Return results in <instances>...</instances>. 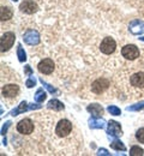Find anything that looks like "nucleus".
Returning <instances> with one entry per match:
<instances>
[{"mask_svg": "<svg viewBox=\"0 0 144 156\" xmlns=\"http://www.w3.org/2000/svg\"><path fill=\"white\" fill-rule=\"evenodd\" d=\"M72 131V124L71 121L66 120V119H62L58 122L57 127H55V133L59 137H66L68 136Z\"/></svg>", "mask_w": 144, "mask_h": 156, "instance_id": "nucleus-1", "label": "nucleus"}, {"mask_svg": "<svg viewBox=\"0 0 144 156\" xmlns=\"http://www.w3.org/2000/svg\"><path fill=\"white\" fill-rule=\"evenodd\" d=\"M15 40H16V36L13 33L9 31V33H5L2 36H1V40H0V47H1V52H7L15 43Z\"/></svg>", "mask_w": 144, "mask_h": 156, "instance_id": "nucleus-2", "label": "nucleus"}, {"mask_svg": "<svg viewBox=\"0 0 144 156\" xmlns=\"http://www.w3.org/2000/svg\"><path fill=\"white\" fill-rule=\"evenodd\" d=\"M121 54L127 60H135L139 57V49L135 44H126L121 49Z\"/></svg>", "mask_w": 144, "mask_h": 156, "instance_id": "nucleus-3", "label": "nucleus"}, {"mask_svg": "<svg viewBox=\"0 0 144 156\" xmlns=\"http://www.w3.org/2000/svg\"><path fill=\"white\" fill-rule=\"evenodd\" d=\"M17 131L22 135H30L34 131V124L30 119H23L17 124Z\"/></svg>", "mask_w": 144, "mask_h": 156, "instance_id": "nucleus-4", "label": "nucleus"}, {"mask_svg": "<svg viewBox=\"0 0 144 156\" xmlns=\"http://www.w3.org/2000/svg\"><path fill=\"white\" fill-rule=\"evenodd\" d=\"M115 48H117V43L112 37H104L100 46V49L103 54H112L115 51Z\"/></svg>", "mask_w": 144, "mask_h": 156, "instance_id": "nucleus-5", "label": "nucleus"}, {"mask_svg": "<svg viewBox=\"0 0 144 156\" xmlns=\"http://www.w3.org/2000/svg\"><path fill=\"white\" fill-rule=\"evenodd\" d=\"M109 87V82L106 78H97L93 84H91V91L95 94H102L104 90Z\"/></svg>", "mask_w": 144, "mask_h": 156, "instance_id": "nucleus-6", "label": "nucleus"}, {"mask_svg": "<svg viewBox=\"0 0 144 156\" xmlns=\"http://www.w3.org/2000/svg\"><path fill=\"white\" fill-rule=\"evenodd\" d=\"M37 69H39V71H40L41 73H43V75H49V73H52L53 70H54V62H53L52 59L46 58L39 62Z\"/></svg>", "mask_w": 144, "mask_h": 156, "instance_id": "nucleus-7", "label": "nucleus"}, {"mask_svg": "<svg viewBox=\"0 0 144 156\" xmlns=\"http://www.w3.org/2000/svg\"><path fill=\"white\" fill-rule=\"evenodd\" d=\"M19 9H21L22 12H24V13L33 15V13H35V12L39 10V6H37V4L34 2L33 0H24L21 4Z\"/></svg>", "mask_w": 144, "mask_h": 156, "instance_id": "nucleus-8", "label": "nucleus"}, {"mask_svg": "<svg viewBox=\"0 0 144 156\" xmlns=\"http://www.w3.org/2000/svg\"><path fill=\"white\" fill-rule=\"evenodd\" d=\"M23 39H24V42H25V43L34 46V44H37V43L40 42V35H39V33H37L36 30L29 29V30L24 34Z\"/></svg>", "mask_w": 144, "mask_h": 156, "instance_id": "nucleus-9", "label": "nucleus"}, {"mask_svg": "<svg viewBox=\"0 0 144 156\" xmlns=\"http://www.w3.org/2000/svg\"><path fill=\"white\" fill-rule=\"evenodd\" d=\"M2 96L4 98H16L19 93V87L16 84H7L5 87H2Z\"/></svg>", "mask_w": 144, "mask_h": 156, "instance_id": "nucleus-10", "label": "nucleus"}, {"mask_svg": "<svg viewBox=\"0 0 144 156\" xmlns=\"http://www.w3.org/2000/svg\"><path fill=\"white\" fill-rule=\"evenodd\" d=\"M107 133L109 136H121L123 132H121V127L119 125V122L117 121H109L108 122V130H107Z\"/></svg>", "mask_w": 144, "mask_h": 156, "instance_id": "nucleus-11", "label": "nucleus"}, {"mask_svg": "<svg viewBox=\"0 0 144 156\" xmlns=\"http://www.w3.org/2000/svg\"><path fill=\"white\" fill-rule=\"evenodd\" d=\"M130 82L136 88H144V72H136V73H133L131 76V78H130Z\"/></svg>", "mask_w": 144, "mask_h": 156, "instance_id": "nucleus-12", "label": "nucleus"}, {"mask_svg": "<svg viewBox=\"0 0 144 156\" xmlns=\"http://www.w3.org/2000/svg\"><path fill=\"white\" fill-rule=\"evenodd\" d=\"M130 31L135 35L138 34H143L144 33V22L142 20H133L130 24Z\"/></svg>", "mask_w": 144, "mask_h": 156, "instance_id": "nucleus-13", "label": "nucleus"}, {"mask_svg": "<svg viewBox=\"0 0 144 156\" xmlns=\"http://www.w3.org/2000/svg\"><path fill=\"white\" fill-rule=\"evenodd\" d=\"M88 112L89 113H91V115L95 118H99L101 117L103 114V108L99 105V103H93V105H90V106H88Z\"/></svg>", "mask_w": 144, "mask_h": 156, "instance_id": "nucleus-14", "label": "nucleus"}, {"mask_svg": "<svg viewBox=\"0 0 144 156\" xmlns=\"http://www.w3.org/2000/svg\"><path fill=\"white\" fill-rule=\"evenodd\" d=\"M104 120L103 119H96V118H94V119H91L90 120V122H89V126L91 127V129H102L104 127Z\"/></svg>", "mask_w": 144, "mask_h": 156, "instance_id": "nucleus-15", "label": "nucleus"}, {"mask_svg": "<svg viewBox=\"0 0 144 156\" xmlns=\"http://www.w3.org/2000/svg\"><path fill=\"white\" fill-rule=\"evenodd\" d=\"M0 17H1V20H7L12 17V10L10 7H5L2 6L1 10H0Z\"/></svg>", "mask_w": 144, "mask_h": 156, "instance_id": "nucleus-16", "label": "nucleus"}, {"mask_svg": "<svg viewBox=\"0 0 144 156\" xmlns=\"http://www.w3.org/2000/svg\"><path fill=\"white\" fill-rule=\"evenodd\" d=\"M48 108L54 109V111H61V109H64V105L58 100H51L48 102Z\"/></svg>", "mask_w": 144, "mask_h": 156, "instance_id": "nucleus-17", "label": "nucleus"}, {"mask_svg": "<svg viewBox=\"0 0 144 156\" xmlns=\"http://www.w3.org/2000/svg\"><path fill=\"white\" fill-rule=\"evenodd\" d=\"M26 109H28V103L23 101L21 105H19V107H18L17 109H15V111H12V112H11V114L15 117V115H18L19 113H23V112H25Z\"/></svg>", "mask_w": 144, "mask_h": 156, "instance_id": "nucleus-18", "label": "nucleus"}, {"mask_svg": "<svg viewBox=\"0 0 144 156\" xmlns=\"http://www.w3.org/2000/svg\"><path fill=\"white\" fill-rule=\"evenodd\" d=\"M111 148L112 149H115V150H123V151L126 150V147L124 145L121 140H114V142H112Z\"/></svg>", "mask_w": 144, "mask_h": 156, "instance_id": "nucleus-19", "label": "nucleus"}, {"mask_svg": "<svg viewBox=\"0 0 144 156\" xmlns=\"http://www.w3.org/2000/svg\"><path fill=\"white\" fill-rule=\"evenodd\" d=\"M143 154H144V150L142 149V148L137 147V145L132 147L131 150H130V155L131 156H142Z\"/></svg>", "mask_w": 144, "mask_h": 156, "instance_id": "nucleus-20", "label": "nucleus"}, {"mask_svg": "<svg viewBox=\"0 0 144 156\" xmlns=\"http://www.w3.org/2000/svg\"><path fill=\"white\" fill-rule=\"evenodd\" d=\"M47 98V95H46V93L43 91V89H39L37 91H36V95H35V100L37 101V102H43L44 100Z\"/></svg>", "mask_w": 144, "mask_h": 156, "instance_id": "nucleus-21", "label": "nucleus"}, {"mask_svg": "<svg viewBox=\"0 0 144 156\" xmlns=\"http://www.w3.org/2000/svg\"><path fill=\"white\" fill-rule=\"evenodd\" d=\"M17 55H18V59H19V61H21V62H23V61H25V60H26L25 52H24V49L22 48L21 44H18V48H17Z\"/></svg>", "mask_w": 144, "mask_h": 156, "instance_id": "nucleus-22", "label": "nucleus"}, {"mask_svg": "<svg viewBox=\"0 0 144 156\" xmlns=\"http://www.w3.org/2000/svg\"><path fill=\"white\" fill-rule=\"evenodd\" d=\"M144 108V101L139 102V103H136L135 106H131V107H127V111H141Z\"/></svg>", "mask_w": 144, "mask_h": 156, "instance_id": "nucleus-23", "label": "nucleus"}, {"mask_svg": "<svg viewBox=\"0 0 144 156\" xmlns=\"http://www.w3.org/2000/svg\"><path fill=\"white\" fill-rule=\"evenodd\" d=\"M136 138H137V140H138L139 143H144V127L139 129V130L137 131Z\"/></svg>", "mask_w": 144, "mask_h": 156, "instance_id": "nucleus-24", "label": "nucleus"}, {"mask_svg": "<svg viewBox=\"0 0 144 156\" xmlns=\"http://www.w3.org/2000/svg\"><path fill=\"white\" fill-rule=\"evenodd\" d=\"M108 112L111 113V114H113V115H120V109L118 108V107H115V106H109L108 107Z\"/></svg>", "mask_w": 144, "mask_h": 156, "instance_id": "nucleus-25", "label": "nucleus"}, {"mask_svg": "<svg viewBox=\"0 0 144 156\" xmlns=\"http://www.w3.org/2000/svg\"><path fill=\"white\" fill-rule=\"evenodd\" d=\"M35 82H36V80H35L34 78H30V79H28V80H26V83H25V84H26V87H28V88H33V87L35 85Z\"/></svg>", "mask_w": 144, "mask_h": 156, "instance_id": "nucleus-26", "label": "nucleus"}, {"mask_svg": "<svg viewBox=\"0 0 144 156\" xmlns=\"http://www.w3.org/2000/svg\"><path fill=\"white\" fill-rule=\"evenodd\" d=\"M42 84H44V87H46V88H48V90H49L51 93H55V89H54V88H52V87H51L49 84H47V83H44L43 80H42Z\"/></svg>", "mask_w": 144, "mask_h": 156, "instance_id": "nucleus-27", "label": "nucleus"}, {"mask_svg": "<svg viewBox=\"0 0 144 156\" xmlns=\"http://www.w3.org/2000/svg\"><path fill=\"white\" fill-rule=\"evenodd\" d=\"M25 73L26 75H31V69H30V66H25Z\"/></svg>", "mask_w": 144, "mask_h": 156, "instance_id": "nucleus-28", "label": "nucleus"}, {"mask_svg": "<svg viewBox=\"0 0 144 156\" xmlns=\"http://www.w3.org/2000/svg\"><path fill=\"white\" fill-rule=\"evenodd\" d=\"M10 124H11L10 121H7V122H6V125H5L4 127H2V133H5V132H6V130H7V127L10 126Z\"/></svg>", "mask_w": 144, "mask_h": 156, "instance_id": "nucleus-29", "label": "nucleus"}, {"mask_svg": "<svg viewBox=\"0 0 144 156\" xmlns=\"http://www.w3.org/2000/svg\"><path fill=\"white\" fill-rule=\"evenodd\" d=\"M101 154H102V155H108L104 149H100V150H99V155H101Z\"/></svg>", "mask_w": 144, "mask_h": 156, "instance_id": "nucleus-30", "label": "nucleus"}, {"mask_svg": "<svg viewBox=\"0 0 144 156\" xmlns=\"http://www.w3.org/2000/svg\"><path fill=\"white\" fill-rule=\"evenodd\" d=\"M13 1H17V0H13Z\"/></svg>", "mask_w": 144, "mask_h": 156, "instance_id": "nucleus-31", "label": "nucleus"}]
</instances>
